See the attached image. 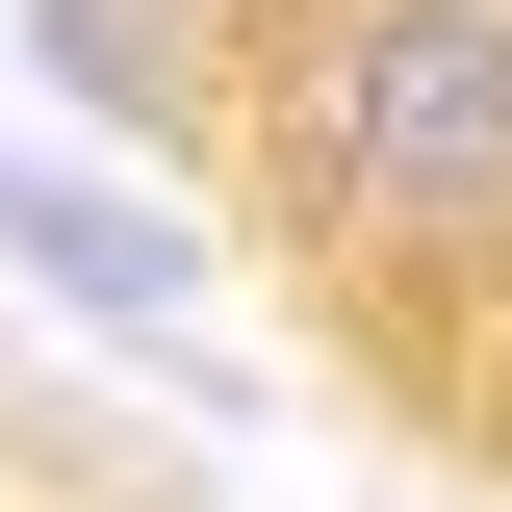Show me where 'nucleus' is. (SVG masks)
Instances as JSON below:
<instances>
[{
  "mask_svg": "<svg viewBox=\"0 0 512 512\" xmlns=\"http://www.w3.org/2000/svg\"><path fill=\"white\" fill-rule=\"evenodd\" d=\"M231 26V180L384 384L487 410L512 308V0H205Z\"/></svg>",
  "mask_w": 512,
  "mask_h": 512,
  "instance_id": "1",
  "label": "nucleus"
},
{
  "mask_svg": "<svg viewBox=\"0 0 512 512\" xmlns=\"http://www.w3.org/2000/svg\"><path fill=\"white\" fill-rule=\"evenodd\" d=\"M0 282H52L103 359H205L231 333L205 205H154V154H77V128H0Z\"/></svg>",
  "mask_w": 512,
  "mask_h": 512,
  "instance_id": "2",
  "label": "nucleus"
},
{
  "mask_svg": "<svg viewBox=\"0 0 512 512\" xmlns=\"http://www.w3.org/2000/svg\"><path fill=\"white\" fill-rule=\"evenodd\" d=\"M0 52H26L52 128H103L154 180H231V26H205V0H26Z\"/></svg>",
  "mask_w": 512,
  "mask_h": 512,
  "instance_id": "3",
  "label": "nucleus"
}]
</instances>
